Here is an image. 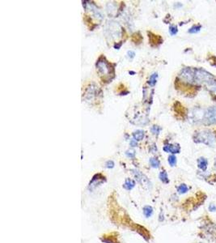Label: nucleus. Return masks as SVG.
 <instances>
[{
  "instance_id": "412c9836",
  "label": "nucleus",
  "mask_w": 216,
  "mask_h": 243,
  "mask_svg": "<svg viewBox=\"0 0 216 243\" xmlns=\"http://www.w3.org/2000/svg\"><path fill=\"white\" fill-rule=\"evenodd\" d=\"M207 87H208V89L211 91V93L216 95V81L214 83L210 84V85H207Z\"/></svg>"
},
{
  "instance_id": "f257e3e1",
  "label": "nucleus",
  "mask_w": 216,
  "mask_h": 243,
  "mask_svg": "<svg viewBox=\"0 0 216 243\" xmlns=\"http://www.w3.org/2000/svg\"><path fill=\"white\" fill-rule=\"evenodd\" d=\"M216 78L211 73L206 71L202 68H195L194 69V84H206L210 85L211 84L215 82Z\"/></svg>"
},
{
  "instance_id": "f8f14e48",
  "label": "nucleus",
  "mask_w": 216,
  "mask_h": 243,
  "mask_svg": "<svg viewBox=\"0 0 216 243\" xmlns=\"http://www.w3.org/2000/svg\"><path fill=\"white\" fill-rule=\"evenodd\" d=\"M133 137L134 139L137 141H139V140H142L144 137V132L141 130H138V131H136L133 133Z\"/></svg>"
},
{
  "instance_id": "a211bd4d",
  "label": "nucleus",
  "mask_w": 216,
  "mask_h": 243,
  "mask_svg": "<svg viewBox=\"0 0 216 243\" xmlns=\"http://www.w3.org/2000/svg\"><path fill=\"white\" fill-rule=\"evenodd\" d=\"M168 163H169L170 166H172V167H173V166H176V164H177V157L173 155L169 156H168Z\"/></svg>"
},
{
  "instance_id": "9d476101",
  "label": "nucleus",
  "mask_w": 216,
  "mask_h": 243,
  "mask_svg": "<svg viewBox=\"0 0 216 243\" xmlns=\"http://www.w3.org/2000/svg\"><path fill=\"white\" fill-rule=\"evenodd\" d=\"M207 166H208V161H207V160H206V158L204 157L198 158V166L201 170L202 171L206 170V168H207Z\"/></svg>"
},
{
  "instance_id": "6e6552de",
  "label": "nucleus",
  "mask_w": 216,
  "mask_h": 243,
  "mask_svg": "<svg viewBox=\"0 0 216 243\" xmlns=\"http://www.w3.org/2000/svg\"><path fill=\"white\" fill-rule=\"evenodd\" d=\"M133 171V174L134 175V177H135L136 180L139 182V183L141 184H148V179H147V178L144 174H143V173H141V172H139V171L136 170V169H134Z\"/></svg>"
},
{
  "instance_id": "1a4fd4ad",
  "label": "nucleus",
  "mask_w": 216,
  "mask_h": 243,
  "mask_svg": "<svg viewBox=\"0 0 216 243\" xmlns=\"http://www.w3.org/2000/svg\"><path fill=\"white\" fill-rule=\"evenodd\" d=\"M164 151L166 153H170L172 154H176V153H179L181 151V147L179 144H168L165 145L164 147Z\"/></svg>"
},
{
  "instance_id": "6ab92c4d",
  "label": "nucleus",
  "mask_w": 216,
  "mask_h": 243,
  "mask_svg": "<svg viewBox=\"0 0 216 243\" xmlns=\"http://www.w3.org/2000/svg\"><path fill=\"white\" fill-rule=\"evenodd\" d=\"M201 28H202V26L201 25H194L193 26L192 28H190V29H189V33H198V32L200 31Z\"/></svg>"
},
{
  "instance_id": "cd10ccee",
  "label": "nucleus",
  "mask_w": 216,
  "mask_h": 243,
  "mask_svg": "<svg viewBox=\"0 0 216 243\" xmlns=\"http://www.w3.org/2000/svg\"><path fill=\"white\" fill-rule=\"evenodd\" d=\"M214 168H215V169H216V161L214 162Z\"/></svg>"
},
{
  "instance_id": "39448f33",
  "label": "nucleus",
  "mask_w": 216,
  "mask_h": 243,
  "mask_svg": "<svg viewBox=\"0 0 216 243\" xmlns=\"http://www.w3.org/2000/svg\"><path fill=\"white\" fill-rule=\"evenodd\" d=\"M179 78L185 83L193 84H194V69L190 67H185L181 70Z\"/></svg>"
},
{
  "instance_id": "20e7f679",
  "label": "nucleus",
  "mask_w": 216,
  "mask_h": 243,
  "mask_svg": "<svg viewBox=\"0 0 216 243\" xmlns=\"http://www.w3.org/2000/svg\"><path fill=\"white\" fill-rule=\"evenodd\" d=\"M97 69L98 70L102 75H104V77H108L111 75V71H112V67L109 63V62L107 61L104 57H100L97 62Z\"/></svg>"
},
{
  "instance_id": "4468645a",
  "label": "nucleus",
  "mask_w": 216,
  "mask_h": 243,
  "mask_svg": "<svg viewBox=\"0 0 216 243\" xmlns=\"http://www.w3.org/2000/svg\"><path fill=\"white\" fill-rule=\"evenodd\" d=\"M159 179L162 182L164 183H168L169 182V179H168V174H167L166 171H161L160 173H159Z\"/></svg>"
},
{
  "instance_id": "f3484780",
  "label": "nucleus",
  "mask_w": 216,
  "mask_h": 243,
  "mask_svg": "<svg viewBox=\"0 0 216 243\" xmlns=\"http://www.w3.org/2000/svg\"><path fill=\"white\" fill-rule=\"evenodd\" d=\"M188 191H189V187L185 184H181L177 187V191L179 194H185Z\"/></svg>"
},
{
  "instance_id": "2eb2a0df",
  "label": "nucleus",
  "mask_w": 216,
  "mask_h": 243,
  "mask_svg": "<svg viewBox=\"0 0 216 243\" xmlns=\"http://www.w3.org/2000/svg\"><path fill=\"white\" fill-rule=\"evenodd\" d=\"M152 213H153V209L151 206H145L143 207V214L147 218L150 217Z\"/></svg>"
},
{
  "instance_id": "7ed1b4c3",
  "label": "nucleus",
  "mask_w": 216,
  "mask_h": 243,
  "mask_svg": "<svg viewBox=\"0 0 216 243\" xmlns=\"http://www.w3.org/2000/svg\"><path fill=\"white\" fill-rule=\"evenodd\" d=\"M104 33H105L106 37H109L110 40H113V39L118 38L122 36V31L121 26L118 24L114 21H111L107 24Z\"/></svg>"
},
{
  "instance_id": "dca6fc26",
  "label": "nucleus",
  "mask_w": 216,
  "mask_h": 243,
  "mask_svg": "<svg viewBox=\"0 0 216 243\" xmlns=\"http://www.w3.org/2000/svg\"><path fill=\"white\" fill-rule=\"evenodd\" d=\"M150 165H151V167H153V168H159V166H160V162H159V160L157 159V158H151L150 159Z\"/></svg>"
},
{
  "instance_id": "0eeeda50",
  "label": "nucleus",
  "mask_w": 216,
  "mask_h": 243,
  "mask_svg": "<svg viewBox=\"0 0 216 243\" xmlns=\"http://www.w3.org/2000/svg\"><path fill=\"white\" fill-rule=\"evenodd\" d=\"M97 93H98V87L94 85V84H91L87 88L86 92L84 93V98L87 101H92L97 96Z\"/></svg>"
},
{
  "instance_id": "5701e85b",
  "label": "nucleus",
  "mask_w": 216,
  "mask_h": 243,
  "mask_svg": "<svg viewBox=\"0 0 216 243\" xmlns=\"http://www.w3.org/2000/svg\"><path fill=\"white\" fill-rule=\"evenodd\" d=\"M125 154H126V156H127L128 157L134 158V156H135V152H134V150H133V149H130V150L126 151Z\"/></svg>"
},
{
  "instance_id": "a878e982",
  "label": "nucleus",
  "mask_w": 216,
  "mask_h": 243,
  "mask_svg": "<svg viewBox=\"0 0 216 243\" xmlns=\"http://www.w3.org/2000/svg\"><path fill=\"white\" fill-rule=\"evenodd\" d=\"M130 144L131 147H137V145H138V144H137V140H135L134 139H132V140H130Z\"/></svg>"
},
{
  "instance_id": "423d86ee",
  "label": "nucleus",
  "mask_w": 216,
  "mask_h": 243,
  "mask_svg": "<svg viewBox=\"0 0 216 243\" xmlns=\"http://www.w3.org/2000/svg\"><path fill=\"white\" fill-rule=\"evenodd\" d=\"M203 121L206 124L211 125L216 123V106H212L206 109L204 113Z\"/></svg>"
},
{
  "instance_id": "bb28decb",
  "label": "nucleus",
  "mask_w": 216,
  "mask_h": 243,
  "mask_svg": "<svg viewBox=\"0 0 216 243\" xmlns=\"http://www.w3.org/2000/svg\"><path fill=\"white\" fill-rule=\"evenodd\" d=\"M128 55V57L130 58H134V56H135V54H134V51H128L127 53Z\"/></svg>"
},
{
  "instance_id": "aec40b11",
  "label": "nucleus",
  "mask_w": 216,
  "mask_h": 243,
  "mask_svg": "<svg viewBox=\"0 0 216 243\" xmlns=\"http://www.w3.org/2000/svg\"><path fill=\"white\" fill-rule=\"evenodd\" d=\"M178 32V29H177V27L176 25H171L169 27V33L171 35L174 36Z\"/></svg>"
},
{
  "instance_id": "9b49d317",
  "label": "nucleus",
  "mask_w": 216,
  "mask_h": 243,
  "mask_svg": "<svg viewBox=\"0 0 216 243\" xmlns=\"http://www.w3.org/2000/svg\"><path fill=\"white\" fill-rule=\"evenodd\" d=\"M134 186H135V182H134L133 180L128 178L125 180V183L123 185V187H124L125 190H127V191H130V190H132V189L134 187Z\"/></svg>"
},
{
  "instance_id": "f03ea898",
  "label": "nucleus",
  "mask_w": 216,
  "mask_h": 243,
  "mask_svg": "<svg viewBox=\"0 0 216 243\" xmlns=\"http://www.w3.org/2000/svg\"><path fill=\"white\" fill-rule=\"evenodd\" d=\"M194 142L198 144H204L208 146H213L215 142V136L210 131H202L197 132L193 136Z\"/></svg>"
},
{
  "instance_id": "4be33fe9",
  "label": "nucleus",
  "mask_w": 216,
  "mask_h": 243,
  "mask_svg": "<svg viewBox=\"0 0 216 243\" xmlns=\"http://www.w3.org/2000/svg\"><path fill=\"white\" fill-rule=\"evenodd\" d=\"M160 130H161V128L159 127H158V126H153V127H151V131L154 134H159Z\"/></svg>"
},
{
  "instance_id": "b1692460",
  "label": "nucleus",
  "mask_w": 216,
  "mask_h": 243,
  "mask_svg": "<svg viewBox=\"0 0 216 243\" xmlns=\"http://www.w3.org/2000/svg\"><path fill=\"white\" fill-rule=\"evenodd\" d=\"M105 167L108 169H112L114 167V162L113 160H108L105 163Z\"/></svg>"
},
{
  "instance_id": "393cba45",
  "label": "nucleus",
  "mask_w": 216,
  "mask_h": 243,
  "mask_svg": "<svg viewBox=\"0 0 216 243\" xmlns=\"http://www.w3.org/2000/svg\"><path fill=\"white\" fill-rule=\"evenodd\" d=\"M209 211H210V212H215L216 211V206L214 204H211L209 205Z\"/></svg>"
},
{
  "instance_id": "ddd939ff",
  "label": "nucleus",
  "mask_w": 216,
  "mask_h": 243,
  "mask_svg": "<svg viewBox=\"0 0 216 243\" xmlns=\"http://www.w3.org/2000/svg\"><path fill=\"white\" fill-rule=\"evenodd\" d=\"M157 78H158V74L156 72L153 73L152 75H151L150 78H149L148 80V84L151 87L156 85V84L157 82Z\"/></svg>"
}]
</instances>
